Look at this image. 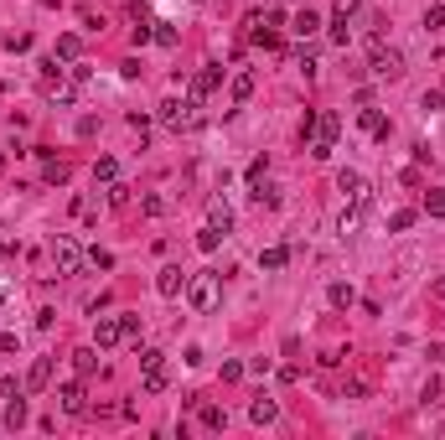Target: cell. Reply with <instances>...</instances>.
<instances>
[{
	"label": "cell",
	"mask_w": 445,
	"mask_h": 440,
	"mask_svg": "<svg viewBox=\"0 0 445 440\" xmlns=\"http://www.w3.org/2000/svg\"><path fill=\"white\" fill-rule=\"evenodd\" d=\"M161 125H166V130H176V135L197 130V125H202L197 99H192V93H187V99H166V104H161Z\"/></svg>",
	"instance_id": "1"
},
{
	"label": "cell",
	"mask_w": 445,
	"mask_h": 440,
	"mask_svg": "<svg viewBox=\"0 0 445 440\" xmlns=\"http://www.w3.org/2000/svg\"><path fill=\"white\" fill-rule=\"evenodd\" d=\"M337 135H342V119L331 114V109H316V130H311V156H316V161H327V156L337 151Z\"/></svg>",
	"instance_id": "2"
},
{
	"label": "cell",
	"mask_w": 445,
	"mask_h": 440,
	"mask_svg": "<svg viewBox=\"0 0 445 440\" xmlns=\"http://www.w3.org/2000/svg\"><path fill=\"white\" fill-rule=\"evenodd\" d=\"M218 275H192L187 280V301H192V311H202V316H207L212 311V306H218Z\"/></svg>",
	"instance_id": "3"
},
{
	"label": "cell",
	"mask_w": 445,
	"mask_h": 440,
	"mask_svg": "<svg viewBox=\"0 0 445 440\" xmlns=\"http://www.w3.org/2000/svg\"><path fill=\"white\" fill-rule=\"evenodd\" d=\"M52 265H58V275H78V269H83V249H78V239L58 233V239H52Z\"/></svg>",
	"instance_id": "4"
},
{
	"label": "cell",
	"mask_w": 445,
	"mask_h": 440,
	"mask_svg": "<svg viewBox=\"0 0 445 440\" xmlns=\"http://www.w3.org/2000/svg\"><path fill=\"white\" fill-rule=\"evenodd\" d=\"M368 68H373L378 78H398V73H404V52H398V47L373 42V62H368Z\"/></svg>",
	"instance_id": "5"
},
{
	"label": "cell",
	"mask_w": 445,
	"mask_h": 440,
	"mask_svg": "<svg viewBox=\"0 0 445 440\" xmlns=\"http://www.w3.org/2000/svg\"><path fill=\"white\" fill-rule=\"evenodd\" d=\"M140 368H145V394H161V389H166V352L145 347L140 352Z\"/></svg>",
	"instance_id": "6"
},
{
	"label": "cell",
	"mask_w": 445,
	"mask_h": 440,
	"mask_svg": "<svg viewBox=\"0 0 445 440\" xmlns=\"http://www.w3.org/2000/svg\"><path fill=\"white\" fill-rule=\"evenodd\" d=\"M218 88H222V68H218V62L197 68V73H192V83H187V93H192V99H207V93H218Z\"/></svg>",
	"instance_id": "7"
},
{
	"label": "cell",
	"mask_w": 445,
	"mask_h": 440,
	"mask_svg": "<svg viewBox=\"0 0 445 440\" xmlns=\"http://www.w3.org/2000/svg\"><path fill=\"white\" fill-rule=\"evenodd\" d=\"M155 290H161L166 301H176V295L187 290V269H181V265H166L161 275H155Z\"/></svg>",
	"instance_id": "8"
},
{
	"label": "cell",
	"mask_w": 445,
	"mask_h": 440,
	"mask_svg": "<svg viewBox=\"0 0 445 440\" xmlns=\"http://www.w3.org/2000/svg\"><path fill=\"white\" fill-rule=\"evenodd\" d=\"M94 342H99V347H114V342H125V326H119V316H94Z\"/></svg>",
	"instance_id": "9"
},
{
	"label": "cell",
	"mask_w": 445,
	"mask_h": 440,
	"mask_svg": "<svg viewBox=\"0 0 445 440\" xmlns=\"http://www.w3.org/2000/svg\"><path fill=\"white\" fill-rule=\"evenodd\" d=\"M337 192H347L352 202H368V182L357 171H337Z\"/></svg>",
	"instance_id": "10"
},
{
	"label": "cell",
	"mask_w": 445,
	"mask_h": 440,
	"mask_svg": "<svg viewBox=\"0 0 445 440\" xmlns=\"http://www.w3.org/2000/svg\"><path fill=\"white\" fill-rule=\"evenodd\" d=\"M58 399H62V409H68V415H83V409H88V399H83V383H62Z\"/></svg>",
	"instance_id": "11"
},
{
	"label": "cell",
	"mask_w": 445,
	"mask_h": 440,
	"mask_svg": "<svg viewBox=\"0 0 445 440\" xmlns=\"http://www.w3.org/2000/svg\"><path fill=\"white\" fill-rule=\"evenodd\" d=\"M58 62H78L83 58V36H73V32H62L58 36V52H52Z\"/></svg>",
	"instance_id": "12"
},
{
	"label": "cell",
	"mask_w": 445,
	"mask_h": 440,
	"mask_svg": "<svg viewBox=\"0 0 445 440\" xmlns=\"http://www.w3.org/2000/svg\"><path fill=\"white\" fill-rule=\"evenodd\" d=\"M47 383H52V363H47V358H36L31 373H26V389H31V394H42Z\"/></svg>",
	"instance_id": "13"
},
{
	"label": "cell",
	"mask_w": 445,
	"mask_h": 440,
	"mask_svg": "<svg viewBox=\"0 0 445 440\" xmlns=\"http://www.w3.org/2000/svg\"><path fill=\"white\" fill-rule=\"evenodd\" d=\"M207 223H212V228H222V233H228V228H233V208H228L222 197H212V202H207Z\"/></svg>",
	"instance_id": "14"
},
{
	"label": "cell",
	"mask_w": 445,
	"mask_h": 440,
	"mask_svg": "<svg viewBox=\"0 0 445 440\" xmlns=\"http://www.w3.org/2000/svg\"><path fill=\"white\" fill-rule=\"evenodd\" d=\"M285 265H290V249H285V243H275V249L259 254V269H285Z\"/></svg>",
	"instance_id": "15"
},
{
	"label": "cell",
	"mask_w": 445,
	"mask_h": 440,
	"mask_svg": "<svg viewBox=\"0 0 445 440\" xmlns=\"http://www.w3.org/2000/svg\"><path fill=\"white\" fill-rule=\"evenodd\" d=\"M275 415H280L275 399H254V404H249V419H254V425H275Z\"/></svg>",
	"instance_id": "16"
},
{
	"label": "cell",
	"mask_w": 445,
	"mask_h": 440,
	"mask_svg": "<svg viewBox=\"0 0 445 440\" xmlns=\"http://www.w3.org/2000/svg\"><path fill=\"white\" fill-rule=\"evenodd\" d=\"M327 301L337 306V311H347V306H357V290H352V285H342V280H337V285L327 290Z\"/></svg>",
	"instance_id": "17"
},
{
	"label": "cell",
	"mask_w": 445,
	"mask_h": 440,
	"mask_svg": "<svg viewBox=\"0 0 445 440\" xmlns=\"http://www.w3.org/2000/svg\"><path fill=\"white\" fill-rule=\"evenodd\" d=\"M357 125H363V130H373L378 140H388V119L378 114V109H363V114H357Z\"/></svg>",
	"instance_id": "18"
},
{
	"label": "cell",
	"mask_w": 445,
	"mask_h": 440,
	"mask_svg": "<svg viewBox=\"0 0 445 440\" xmlns=\"http://www.w3.org/2000/svg\"><path fill=\"white\" fill-rule=\"evenodd\" d=\"M73 368H78V378H88V373L99 368V352L94 347H78V352H73Z\"/></svg>",
	"instance_id": "19"
},
{
	"label": "cell",
	"mask_w": 445,
	"mask_h": 440,
	"mask_svg": "<svg viewBox=\"0 0 445 440\" xmlns=\"http://www.w3.org/2000/svg\"><path fill=\"white\" fill-rule=\"evenodd\" d=\"M420 212H430V218H445V192H440V186H430V192H424Z\"/></svg>",
	"instance_id": "20"
},
{
	"label": "cell",
	"mask_w": 445,
	"mask_h": 440,
	"mask_svg": "<svg viewBox=\"0 0 445 440\" xmlns=\"http://www.w3.org/2000/svg\"><path fill=\"white\" fill-rule=\"evenodd\" d=\"M414 218H420L414 208H398V212H388V228H394V233H409V228H414Z\"/></svg>",
	"instance_id": "21"
},
{
	"label": "cell",
	"mask_w": 445,
	"mask_h": 440,
	"mask_svg": "<svg viewBox=\"0 0 445 440\" xmlns=\"http://www.w3.org/2000/svg\"><path fill=\"white\" fill-rule=\"evenodd\" d=\"M254 93V73H233V104H249Z\"/></svg>",
	"instance_id": "22"
},
{
	"label": "cell",
	"mask_w": 445,
	"mask_h": 440,
	"mask_svg": "<svg viewBox=\"0 0 445 440\" xmlns=\"http://www.w3.org/2000/svg\"><path fill=\"white\" fill-rule=\"evenodd\" d=\"M316 26H321L316 11H295V32H301V36H316Z\"/></svg>",
	"instance_id": "23"
},
{
	"label": "cell",
	"mask_w": 445,
	"mask_h": 440,
	"mask_svg": "<svg viewBox=\"0 0 445 440\" xmlns=\"http://www.w3.org/2000/svg\"><path fill=\"white\" fill-rule=\"evenodd\" d=\"M114 176H119L114 156H99V161H94V182H114Z\"/></svg>",
	"instance_id": "24"
},
{
	"label": "cell",
	"mask_w": 445,
	"mask_h": 440,
	"mask_svg": "<svg viewBox=\"0 0 445 440\" xmlns=\"http://www.w3.org/2000/svg\"><path fill=\"white\" fill-rule=\"evenodd\" d=\"M218 243H222V228H212V223H207V228L197 233V249H202V254H212Z\"/></svg>",
	"instance_id": "25"
},
{
	"label": "cell",
	"mask_w": 445,
	"mask_h": 440,
	"mask_svg": "<svg viewBox=\"0 0 445 440\" xmlns=\"http://www.w3.org/2000/svg\"><path fill=\"white\" fill-rule=\"evenodd\" d=\"M5 425H11V430H16V425H26V399H21V394L5 404Z\"/></svg>",
	"instance_id": "26"
},
{
	"label": "cell",
	"mask_w": 445,
	"mask_h": 440,
	"mask_svg": "<svg viewBox=\"0 0 445 440\" xmlns=\"http://www.w3.org/2000/svg\"><path fill=\"white\" fill-rule=\"evenodd\" d=\"M202 425H207V430H222V425H228V415H222L218 404H207V409H202Z\"/></svg>",
	"instance_id": "27"
},
{
	"label": "cell",
	"mask_w": 445,
	"mask_h": 440,
	"mask_svg": "<svg viewBox=\"0 0 445 440\" xmlns=\"http://www.w3.org/2000/svg\"><path fill=\"white\" fill-rule=\"evenodd\" d=\"M42 176H47L52 186H62V182H68V161H47V171H42Z\"/></svg>",
	"instance_id": "28"
},
{
	"label": "cell",
	"mask_w": 445,
	"mask_h": 440,
	"mask_svg": "<svg viewBox=\"0 0 445 440\" xmlns=\"http://www.w3.org/2000/svg\"><path fill=\"white\" fill-rule=\"evenodd\" d=\"M254 202H264V208H280V192H275V186H264V182H259V186H254Z\"/></svg>",
	"instance_id": "29"
},
{
	"label": "cell",
	"mask_w": 445,
	"mask_h": 440,
	"mask_svg": "<svg viewBox=\"0 0 445 440\" xmlns=\"http://www.w3.org/2000/svg\"><path fill=\"white\" fill-rule=\"evenodd\" d=\"M357 223H363V202H352V208L342 212V233H352V228H357Z\"/></svg>",
	"instance_id": "30"
},
{
	"label": "cell",
	"mask_w": 445,
	"mask_h": 440,
	"mask_svg": "<svg viewBox=\"0 0 445 440\" xmlns=\"http://www.w3.org/2000/svg\"><path fill=\"white\" fill-rule=\"evenodd\" d=\"M264 171H270V161H264V156H259V161H249V186L264 182Z\"/></svg>",
	"instance_id": "31"
},
{
	"label": "cell",
	"mask_w": 445,
	"mask_h": 440,
	"mask_svg": "<svg viewBox=\"0 0 445 440\" xmlns=\"http://www.w3.org/2000/svg\"><path fill=\"white\" fill-rule=\"evenodd\" d=\"M420 109H430V114H435V109H445V93H440V88H430V93L420 99Z\"/></svg>",
	"instance_id": "32"
},
{
	"label": "cell",
	"mask_w": 445,
	"mask_h": 440,
	"mask_svg": "<svg viewBox=\"0 0 445 440\" xmlns=\"http://www.w3.org/2000/svg\"><path fill=\"white\" fill-rule=\"evenodd\" d=\"M331 42L347 47V21H342V16H331Z\"/></svg>",
	"instance_id": "33"
},
{
	"label": "cell",
	"mask_w": 445,
	"mask_h": 440,
	"mask_svg": "<svg viewBox=\"0 0 445 440\" xmlns=\"http://www.w3.org/2000/svg\"><path fill=\"white\" fill-rule=\"evenodd\" d=\"M109 202H114V208H125V202H129V186H119V182H109Z\"/></svg>",
	"instance_id": "34"
},
{
	"label": "cell",
	"mask_w": 445,
	"mask_h": 440,
	"mask_svg": "<svg viewBox=\"0 0 445 440\" xmlns=\"http://www.w3.org/2000/svg\"><path fill=\"white\" fill-rule=\"evenodd\" d=\"M88 265H99V269H114V254H109V249H94V254H88Z\"/></svg>",
	"instance_id": "35"
},
{
	"label": "cell",
	"mask_w": 445,
	"mask_h": 440,
	"mask_svg": "<svg viewBox=\"0 0 445 440\" xmlns=\"http://www.w3.org/2000/svg\"><path fill=\"white\" fill-rule=\"evenodd\" d=\"M424 26H430V32H440V26H445V11H440V5H430V11H424Z\"/></svg>",
	"instance_id": "36"
},
{
	"label": "cell",
	"mask_w": 445,
	"mask_h": 440,
	"mask_svg": "<svg viewBox=\"0 0 445 440\" xmlns=\"http://www.w3.org/2000/svg\"><path fill=\"white\" fill-rule=\"evenodd\" d=\"M151 42H161V47H176V32H171V26H155V32H151Z\"/></svg>",
	"instance_id": "37"
},
{
	"label": "cell",
	"mask_w": 445,
	"mask_h": 440,
	"mask_svg": "<svg viewBox=\"0 0 445 440\" xmlns=\"http://www.w3.org/2000/svg\"><path fill=\"white\" fill-rule=\"evenodd\" d=\"M337 16L347 21V16H357V0H337Z\"/></svg>",
	"instance_id": "38"
},
{
	"label": "cell",
	"mask_w": 445,
	"mask_h": 440,
	"mask_svg": "<svg viewBox=\"0 0 445 440\" xmlns=\"http://www.w3.org/2000/svg\"><path fill=\"white\" fill-rule=\"evenodd\" d=\"M435 295H440V301H445V275H440V280H435Z\"/></svg>",
	"instance_id": "39"
},
{
	"label": "cell",
	"mask_w": 445,
	"mask_h": 440,
	"mask_svg": "<svg viewBox=\"0 0 445 440\" xmlns=\"http://www.w3.org/2000/svg\"><path fill=\"white\" fill-rule=\"evenodd\" d=\"M430 358H435V363H445V347H430Z\"/></svg>",
	"instance_id": "40"
},
{
	"label": "cell",
	"mask_w": 445,
	"mask_h": 440,
	"mask_svg": "<svg viewBox=\"0 0 445 440\" xmlns=\"http://www.w3.org/2000/svg\"><path fill=\"white\" fill-rule=\"evenodd\" d=\"M440 11H445V0H440Z\"/></svg>",
	"instance_id": "41"
}]
</instances>
